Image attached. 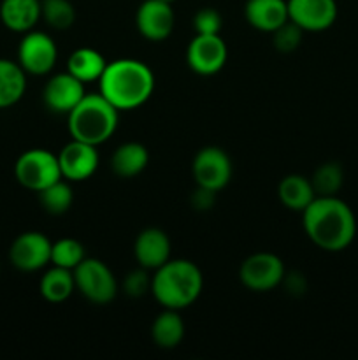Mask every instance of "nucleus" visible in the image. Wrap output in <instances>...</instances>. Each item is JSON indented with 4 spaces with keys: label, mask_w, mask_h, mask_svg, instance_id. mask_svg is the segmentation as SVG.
I'll return each instance as SVG.
<instances>
[{
    "label": "nucleus",
    "mask_w": 358,
    "mask_h": 360,
    "mask_svg": "<svg viewBox=\"0 0 358 360\" xmlns=\"http://www.w3.org/2000/svg\"><path fill=\"white\" fill-rule=\"evenodd\" d=\"M302 225L312 245L330 253L346 250L357 236L353 210L337 195H316L302 211Z\"/></svg>",
    "instance_id": "1"
},
{
    "label": "nucleus",
    "mask_w": 358,
    "mask_h": 360,
    "mask_svg": "<svg viewBox=\"0 0 358 360\" xmlns=\"http://www.w3.org/2000/svg\"><path fill=\"white\" fill-rule=\"evenodd\" d=\"M98 91L121 111H133L146 104L154 91V74L144 62L118 58L107 63L98 79Z\"/></svg>",
    "instance_id": "2"
},
{
    "label": "nucleus",
    "mask_w": 358,
    "mask_h": 360,
    "mask_svg": "<svg viewBox=\"0 0 358 360\" xmlns=\"http://www.w3.org/2000/svg\"><path fill=\"white\" fill-rule=\"evenodd\" d=\"M204 288L202 271L186 259H168L151 276V294L165 309L190 308L200 297Z\"/></svg>",
    "instance_id": "3"
},
{
    "label": "nucleus",
    "mask_w": 358,
    "mask_h": 360,
    "mask_svg": "<svg viewBox=\"0 0 358 360\" xmlns=\"http://www.w3.org/2000/svg\"><path fill=\"white\" fill-rule=\"evenodd\" d=\"M118 120L119 111L100 91L86 94L67 115V129L72 139L100 146L114 136Z\"/></svg>",
    "instance_id": "4"
},
{
    "label": "nucleus",
    "mask_w": 358,
    "mask_h": 360,
    "mask_svg": "<svg viewBox=\"0 0 358 360\" xmlns=\"http://www.w3.org/2000/svg\"><path fill=\"white\" fill-rule=\"evenodd\" d=\"M14 176L23 188L37 193L63 179L58 155L44 148H32L21 153L14 164Z\"/></svg>",
    "instance_id": "5"
},
{
    "label": "nucleus",
    "mask_w": 358,
    "mask_h": 360,
    "mask_svg": "<svg viewBox=\"0 0 358 360\" xmlns=\"http://www.w3.org/2000/svg\"><path fill=\"white\" fill-rule=\"evenodd\" d=\"M72 273L76 280V290H79L91 304L105 306L114 301L118 294V281L102 260L86 257Z\"/></svg>",
    "instance_id": "6"
},
{
    "label": "nucleus",
    "mask_w": 358,
    "mask_h": 360,
    "mask_svg": "<svg viewBox=\"0 0 358 360\" xmlns=\"http://www.w3.org/2000/svg\"><path fill=\"white\" fill-rule=\"evenodd\" d=\"M286 274L283 260L270 252H258L249 255L239 269V280L251 292H270L283 283Z\"/></svg>",
    "instance_id": "7"
},
{
    "label": "nucleus",
    "mask_w": 358,
    "mask_h": 360,
    "mask_svg": "<svg viewBox=\"0 0 358 360\" xmlns=\"http://www.w3.org/2000/svg\"><path fill=\"white\" fill-rule=\"evenodd\" d=\"M58 60V48L46 32L30 30L18 44V63L30 76H46L51 72Z\"/></svg>",
    "instance_id": "8"
},
{
    "label": "nucleus",
    "mask_w": 358,
    "mask_h": 360,
    "mask_svg": "<svg viewBox=\"0 0 358 360\" xmlns=\"http://www.w3.org/2000/svg\"><path fill=\"white\" fill-rule=\"evenodd\" d=\"M192 174L197 186L218 193L230 183L234 165L227 151L220 146H206L193 157Z\"/></svg>",
    "instance_id": "9"
},
{
    "label": "nucleus",
    "mask_w": 358,
    "mask_h": 360,
    "mask_svg": "<svg viewBox=\"0 0 358 360\" xmlns=\"http://www.w3.org/2000/svg\"><path fill=\"white\" fill-rule=\"evenodd\" d=\"M228 48L220 34L200 35L190 41L186 48V65L199 76H214L225 67Z\"/></svg>",
    "instance_id": "10"
},
{
    "label": "nucleus",
    "mask_w": 358,
    "mask_h": 360,
    "mask_svg": "<svg viewBox=\"0 0 358 360\" xmlns=\"http://www.w3.org/2000/svg\"><path fill=\"white\" fill-rule=\"evenodd\" d=\"M51 246L53 243L42 232H23L11 245L9 260L23 273H35L51 264Z\"/></svg>",
    "instance_id": "11"
},
{
    "label": "nucleus",
    "mask_w": 358,
    "mask_h": 360,
    "mask_svg": "<svg viewBox=\"0 0 358 360\" xmlns=\"http://www.w3.org/2000/svg\"><path fill=\"white\" fill-rule=\"evenodd\" d=\"M175 16L172 4L164 0H144L135 13V27L146 41L161 42L171 37Z\"/></svg>",
    "instance_id": "12"
},
{
    "label": "nucleus",
    "mask_w": 358,
    "mask_h": 360,
    "mask_svg": "<svg viewBox=\"0 0 358 360\" xmlns=\"http://www.w3.org/2000/svg\"><path fill=\"white\" fill-rule=\"evenodd\" d=\"M288 18L304 32L329 30L337 20L336 0H286Z\"/></svg>",
    "instance_id": "13"
},
{
    "label": "nucleus",
    "mask_w": 358,
    "mask_h": 360,
    "mask_svg": "<svg viewBox=\"0 0 358 360\" xmlns=\"http://www.w3.org/2000/svg\"><path fill=\"white\" fill-rule=\"evenodd\" d=\"M58 162L63 179L77 183L86 181L97 172L100 157H98L97 146L72 139L60 150Z\"/></svg>",
    "instance_id": "14"
},
{
    "label": "nucleus",
    "mask_w": 358,
    "mask_h": 360,
    "mask_svg": "<svg viewBox=\"0 0 358 360\" xmlns=\"http://www.w3.org/2000/svg\"><path fill=\"white\" fill-rule=\"evenodd\" d=\"M86 95L84 83L69 72L55 74L48 79L42 90V102L46 109L55 115H69Z\"/></svg>",
    "instance_id": "15"
},
{
    "label": "nucleus",
    "mask_w": 358,
    "mask_h": 360,
    "mask_svg": "<svg viewBox=\"0 0 358 360\" xmlns=\"http://www.w3.org/2000/svg\"><path fill=\"white\" fill-rule=\"evenodd\" d=\"M171 239L161 229L147 227L133 243V257L137 264L147 271H157L171 259Z\"/></svg>",
    "instance_id": "16"
},
{
    "label": "nucleus",
    "mask_w": 358,
    "mask_h": 360,
    "mask_svg": "<svg viewBox=\"0 0 358 360\" xmlns=\"http://www.w3.org/2000/svg\"><path fill=\"white\" fill-rule=\"evenodd\" d=\"M244 18L249 27L272 34L290 20L288 4L286 0H246Z\"/></svg>",
    "instance_id": "17"
},
{
    "label": "nucleus",
    "mask_w": 358,
    "mask_h": 360,
    "mask_svg": "<svg viewBox=\"0 0 358 360\" xmlns=\"http://www.w3.org/2000/svg\"><path fill=\"white\" fill-rule=\"evenodd\" d=\"M41 20V0H2L0 21L4 27L16 34L34 30Z\"/></svg>",
    "instance_id": "18"
},
{
    "label": "nucleus",
    "mask_w": 358,
    "mask_h": 360,
    "mask_svg": "<svg viewBox=\"0 0 358 360\" xmlns=\"http://www.w3.org/2000/svg\"><path fill=\"white\" fill-rule=\"evenodd\" d=\"M150 164V151L144 144L130 141L114 150L111 157V169L118 178L130 179L139 176Z\"/></svg>",
    "instance_id": "19"
},
{
    "label": "nucleus",
    "mask_w": 358,
    "mask_h": 360,
    "mask_svg": "<svg viewBox=\"0 0 358 360\" xmlns=\"http://www.w3.org/2000/svg\"><path fill=\"white\" fill-rule=\"evenodd\" d=\"M107 62L104 55L95 48H77L70 53L67 60V72L72 74L81 83H93L102 77Z\"/></svg>",
    "instance_id": "20"
},
{
    "label": "nucleus",
    "mask_w": 358,
    "mask_h": 360,
    "mask_svg": "<svg viewBox=\"0 0 358 360\" xmlns=\"http://www.w3.org/2000/svg\"><path fill=\"white\" fill-rule=\"evenodd\" d=\"M277 197L286 210L302 213L314 200L316 192L311 179L300 174H288L277 185Z\"/></svg>",
    "instance_id": "21"
},
{
    "label": "nucleus",
    "mask_w": 358,
    "mask_h": 360,
    "mask_svg": "<svg viewBox=\"0 0 358 360\" xmlns=\"http://www.w3.org/2000/svg\"><path fill=\"white\" fill-rule=\"evenodd\" d=\"M27 91V72L20 63L0 58V109L16 105Z\"/></svg>",
    "instance_id": "22"
},
{
    "label": "nucleus",
    "mask_w": 358,
    "mask_h": 360,
    "mask_svg": "<svg viewBox=\"0 0 358 360\" xmlns=\"http://www.w3.org/2000/svg\"><path fill=\"white\" fill-rule=\"evenodd\" d=\"M185 338V322L175 309H165L151 323V340L161 350L179 347Z\"/></svg>",
    "instance_id": "23"
},
{
    "label": "nucleus",
    "mask_w": 358,
    "mask_h": 360,
    "mask_svg": "<svg viewBox=\"0 0 358 360\" xmlns=\"http://www.w3.org/2000/svg\"><path fill=\"white\" fill-rule=\"evenodd\" d=\"M74 290H76L74 273L70 269H63V267L53 266L51 269L42 274L41 281H39V292H41L42 299L51 304L65 302L74 294Z\"/></svg>",
    "instance_id": "24"
},
{
    "label": "nucleus",
    "mask_w": 358,
    "mask_h": 360,
    "mask_svg": "<svg viewBox=\"0 0 358 360\" xmlns=\"http://www.w3.org/2000/svg\"><path fill=\"white\" fill-rule=\"evenodd\" d=\"M39 202H41L42 210L49 214H58L67 213L74 202V193L70 188L67 179H58L56 183L49 185L48 188L39 192Z\"/></svg>",
    "instance_id": "25"
},
{
    "label": "nucleus",
    "mask_w": 358,
    "mask_h": 360,
    "mask_svg": "<svg viewBox=\"0 0 358 360\" xmlns=\"http://www.w3.org/2000/svg\"><path fill=\"white\" fill-rule=\"evenodd\" d=\"M41 20L53 30H67L76 21V9L70 0H41Z\"/></svg>",
    "instance_id": "26"
},
{
    "label": "nucleus",
    "mask_w": 358,
    "mask_h": 360,
    "mask_svg": "<svg viewBox=\"0 0 358 360\" xmlns=\"http://www.w3.org/2000/svg\"><path fill=\"white\" fill-rule=\"evenodd\" d=\"M311 183L316 195H337L344 183L343 165L337 162H325L316 169Z\"/></svg>",
    "instance_id": "27"
},
{
    "label": "nucleus",
    "mask_w": 358,
    "mask_h": 360,
    "mask_svg": "<svg viewBox=\"0 0 358 360\" xmlns=\"http://www.w3.org/2000/svg\"><path fill=\"white\" fill-rule=\"evenodd\" d=\"M86 259L83 243L74 238H63L53 243L51 246V264L56 267L74 271L83 260Z\"/></svg>",
    "instance_id": "28"
},
{
    "label": "nucleus",
    "mask_w": 358,
    "mask_h": 360,
    "mask_svg": "<svg viewBox=\"0 0 358 360\" xmlns=\"http://www.w3.org/2000/svg\"><path fill=\"white\" fill-rule=\"evenodd\" d=\"M302 30L300 27L293 23V21L288 20L286 23L281 25L277 30L272 32V46L276 51L283 53V55H288V53H293L295 49L300 46L302 42Z\"/></svg>",
    "instance_id": "29"
},
{
    "label": "nucleus",
    "mask_w": 358,
    "mask_h": 360,
    "mask_svg": "<svg viewBox=\"0 0 358 360\" xmlns=\"http://www.w3.org/2000/svg\"><path fill=\"white\" fill-rule=\"evenodd\" d=\"M193 30L195 34L200 35H214L220 34L221 28H223V18L213 7H202L200 11H197L195 16H193Z\"/></svg>",
    "instance_id": "30"
},
{
    "label": "nucleus",
    "mask_w": 358,
    "mask_h": 360,
    "mask_svg": "<svg viewBox=\"0 0 358 360\" xmlns=\"http://www.w3.org/2000/svg\"><path fill=\"white\" fill-rule=\"evenodd\" d=\"M123 292L128 297H142L147 292H151V276L150 271L139 266V269L130 271L123 280Z\"/></svg>",
    "instance_id": "31"
},
{
    "label": "nucleus",
    "mask_w": 358,
    "mask_h": 360,
    "mask_svg": "<svg viewBox=\"0 0 358 360\" xmlns=\"http://www.w3.org/2000/svg\"><path fill=\"white\" fill-rule=\"evenodd\" d=\"M284 288H286L288 294L295 295V297H300L307 292V280L302 273L298 271H291V273H286L283 278V283Z\"/></svg>",
    "instance_id": "32"
},
{
    "label": "nucleus",
    "mask_w": 358,
    "mask_h": 360,
    "mask_svg": "<svg viewBox=\"0 0 358 360\" xmlns=\"http://www.w3.org/2000/svg\"><path fill=\"white\" fill-rule=\"evenodd\" d=\"M190 202H192L193 210L209 211L214 206V202H216V192L202 188V186H197V190L190 197Z\"/></svg>",
    "instance_id": "33"
},
{
    "label": "nucleus",
    "mask_w": 358,
    "mask_h": 360,
    "mask_svg": "<svg viewBox=\"0 0 358 360\" xmlns=\"http://www.w3.org/2000/svg\"><path fill=\"white\" fill-rule=\"evenodd\" d=\"M164 2H168V4H174L175 0H164Z\"/></svg>",
    "instance_id": "34"
}]
</instances>
